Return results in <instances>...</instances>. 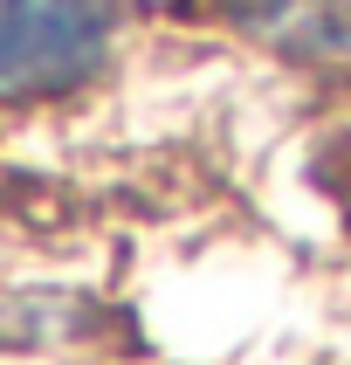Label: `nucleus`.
<instances>
[{
	"instance_id": "1",
	"label": "nucleus",
	"mask_w": 351,
	"mask_h": 365,
	"mask_svg": "<svg viewBox=\"0 0 351 365\" xmlns=\"http://www.w3.org/2000/svg\"><path fill=\"white\" fill-rule=\"evenodd\" d=\"M117 41V0H0V97L76 90Z\"/></svg>"
}]
</instances>
